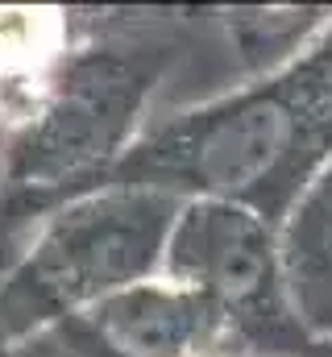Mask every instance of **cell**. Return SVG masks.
I'll return each mask as SVG.
<instances>
[{
    "label": "cell",
    "mask_w": 332,
    "mask_h": 357,
    "mask_svg": "<svg viewBox=\"0 0 332 357\" xmlns=\"http://www.w3.org/2000/svg\"><path fill=\"white\" fill-rule=\"evenodd\" d=\"M183 50V8L100 13L17 104L0 150V245L108 183L154 116ZM17 241V245H21Z\"/></svg>",
    "instance_id": "6da1fadb"
},
{
    "label": "cell",
    "mask_w": 332,
    "mask_h": 357,
    "mask_svg": "<svg viewBox=\"0 0 332 357\" xmlns=\"http://www.w3.org/2000/svg\"><path fill=\"white\" fill-rule=\"evenodd\" d=\"M332 162V25L291 67L150 121L108 183L220 199L278 229Z\"/></svg>",
    "instance_id": "7a4b0ae2"
},
{
    "label": "cell",
    "mask_w": 332,
    "mask_h": 357,
    "mask_svg": "<svg viewBox=\"0 0 332 357\" xmlns=\"http://www.w3.org/2000/svg\"><path fill=\"white\" fill-rule=\"evenodd\" d=\"M179 208V195L154 187L100 183L46 212L0 266V341L21 345L158 278Z\"/></svg>",
    "instance_id": "3957f363"
},
{
    "label": "cell",
    "mask_w": 332,
    "mask_h": 357,
    "mask_svg": "<svg viewBox=\"0 0 332 357\" xmlns=\"http://www.w3.org/2000/svg\"><path fill=\"white\" fill-rule=\"evenodd\" d=\"M163 278L199 291L229 324L233 357H329L287 299L278 229L220 199H183L166 237Z\"/></svg>",
    "instance_id": "277c9868"
},
{
    "label": "cell",
    "mask_w": 332,
    "mask_h": 357,
    "mask_svg": "<svg viewBox=\"0 0 332 357\" xmlns=\"http://www.w3.org/2000/svg\"><path fill=\"white\" fill-rule=\"evenodd\" d=\"M29 341L71 357H233L225 316L199 291L163 274L96 303L83 316L42 328Z\"/></svg>",
    "instance_id": "5b68a950"
},
{
    "label": "cell",
    "mask_w": 332,
    "mask_h": 357,
    "mask_svg": "<svg viewBox=\"0 0 332 357\" xmlns=\"http://www.w3.org/2000/svg\"><path fill=\"white\" fill-rule=\"evenodd\" d=\"M278 262L299 328L332 345V162L278 220Z\"/></svg>",
    "instance_id": "8992f818"
},
{
    "label": "cell",
    "mask_w": 332,
    "mask_h": 357,
    "mask_svg": "<svg viewBox=\"0 0 332 357\" xmlns=\"http://www.w3.org/2000/svg\"><path fill=\"white\" fill-rule=\"evenodd\" d=\"M13 354H17V357H71V354H59V349L42 345V341H25V345H13Z\"/></svg>",
    "instance_id": "52a82bcc"
},
{
    "label": "cell",
    "mask_w": 332,
    "mask_h": 357,
    "mask_svg": "<svg viewBox=\"0 0 332 357\" xmlns=\"http://www.w3.org/2000/svg\"><path fill=\"white\" fill-rule=\"evenodd\" d=\"M0 357H17V354H13V345H4V341H0Z\"/></svg>",
    "instance_id": "ba28073f"
},
{
    "label": "cell",
    "mask_w": 332,
    "mask_h": 357,
    "mask_svg": "<svg viewBox=\"0 0 332 357\" xmlns=\"http://www.w3.org/2000/svg\"><path fill=\"white\" fill-rule=\"evenodd\" d=\"M324 349H329V357H332V345H324Z\"/></svg>",
    "instance_id": "9c48e42d"
}]
</instances>
